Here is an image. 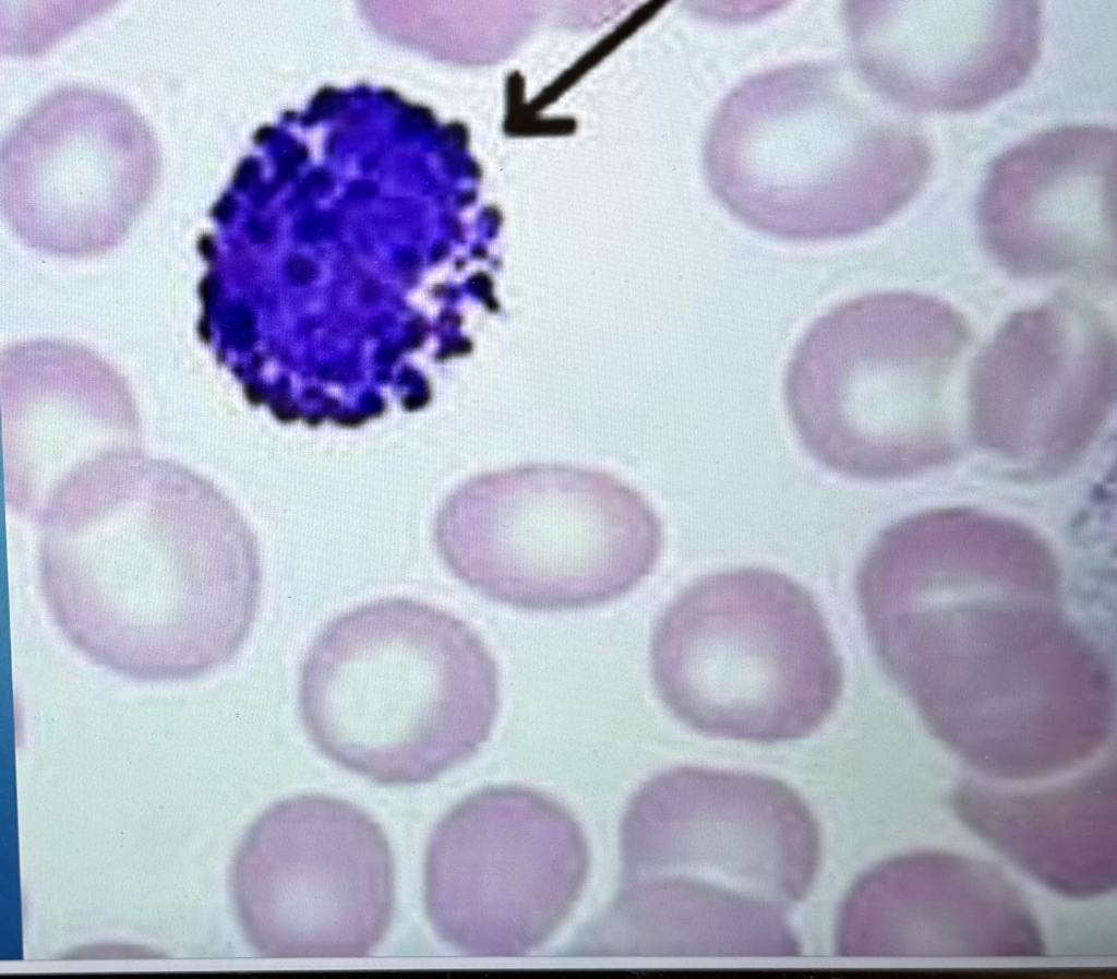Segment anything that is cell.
Returning <instances> with one entry per match:
<instances>
[{
    "instance_id": "7c38bea8",
    "label": "cell",
    "mask_w": 1117,
    "mask_h": 979,
    "mask_svg": "<svg viewBox=\"0 0 1117 979\" xmlns=\"http://www.w3.org/2000/svg\"><path fill=\"white\" fill-rule=\"evenodd\" d=\"M287 272L296 282L305 283L313 277L314 267L309 261L302 258H293L287 264Z\"/></svg>"
},
{
    "instance_id": "8992f818",
    "label": "cell",
    "mask_w": 1117,
    "mask_h": 979,
    "mask_svg": "<svg viewBox=\"0 0 1117 979\" xmlns=\"http://www.w3.org/2000/svg\"><path fill=\"white\" fill-rule=\"evenodd\" d=\"M584 840L566 812L520 787L472 793L435 827L424 864L428 918L470 955H516L542 943L577 898Z\"/></svg>"
},
{
    "instance_id": "52a82bcc",
    "label": "cell",
    "mask_w": 1117,
    "mask_h": 979,
    "mask_svg": "<svg viewBox=\"0 0 1117 979\" xmlns=\"http://www.w3.org/2000/svg\"><path fill=\"white\" fill-rule=\"evenodd\" d=\"M623 839L629 880L677 877L784 911L807 895L820 858L816 821L789 785L688 766L639 787Z\"/></svg>"
},
{
    "instance_id": "7a4b0ae2",
    "label": "cell",
    "mask_w": 1117,
    "mask_h": 979,
    "mask_svg": "<svg viewBox=\"0 0 1117 979\" xmlns=\"http://www.w3.org/2000/svg\"><path fill=\"white\" fill-rule=\"evenodd\" d=\"M650 670L660 700L684 725L755 743L814 733L843 689L813 595L761 568L717 572L680 593L656 623Z\"/></svg>"
},
{
    "instance_id": "9c48e42d",
    "label": "cell",
    "mask_w": 1117,
    "mask_h": 979,
    "mask_svg": "<svg viewBox=\"0 0 1117 979\" xmlns=\"http://www.w3.org/2000/svg\"><path fill=\"white\" fill-rule=\"evenodd\" d=\"M1115 375L1106 318L1060 295L1012 315L982 350L971 384L973 421L992 441L1079 444L1105 419Z\"/></svg>"
},
{
    "instance_id": "277c9868",
    "label": "cell",
    "mask_w": 1117,
    "mask_h": 979,
    "mask_svg": "<svg viewBox=\"0 0 1117 979\" xmlns=\"http://www.w3.org/2000/svg\"><path fill=\"white\" fill-rule=\"evenodd\" d=\"M969 342L950 307L909 292H874L817 318L795 345L784 401L806 451L861 479L912 468V439L941 438L947 381Z\"/></svg>"
},
{
    "instance_id": "ba28073f",
    "label": "cell",
    "mask_w": 1117,
    "mask_h": 979,
    "mask_svg": "<svg viewBox=\"0 0 1117 979\" xmlns=\"http://www.w3.org/2000/svg\"><path fill=\"white\" fill-rule=\"evenodd\" d=\"M1117 136L1105 126L1035 134L992 165L978 202L988 251L1013 274L1116 283Z\"/></svg>"
},
{
    "instance_id": "5b68a950",
    "label": "cell",
    "mask_w": 1117,
    "mask_h": 979,
    "mask_svg": "<svg viewBox=\"0 0 1117 979\" xmlns=\"http://www.w3.org/2000/svg\"><path fill=\"white\" fill-rule=\"evenodd\" d=\"M235 897L267 958H359L383 941L394 863L380 826L356 805L302 795L253 824L237 857Z\"/></svg>"
},
{
    "instance_id": "6da1fadb",
    "label": "cell",
    "mask_w": 1117,
    "mask_h": 979,
    "mask_svg": "<svg viewBox=\"0 0 1117 979\" xmlns=\"http://www.w3.org/2000/svg\"><path fill=\"white\" fill-rule=\"evenodd\" d=\"M500 705L496 662L463 620L409 598L372 601L320 631L299 711L327 759L376 784L432 781L472 756Z\"/></svg>"
},
{
    "instance_id": "8fae6325",
    "label": "cell",
    "mask_w": 1117,
    "mask_h": 979,
    "mask_svg": "<svg viewBox=\"0 0 1117 979\" xmlns=\"http://www.w3.org/2000/svg\"><path fill=\"white\" fill-rule=\"evenodd\" d=\"M780 909L678 879L633 881L604 916L614 954L791 957L801 952Z\"/></svg>"
},
{
    "instance_id": "3957f363",
    "label": "cell",
    "mask_w": 1117,
    "mask_h": 979,
    "mask_svg": "<svg viewBox=\"0 0 1117 979\" xmlns=\"http://www.w3.org/2000/svg\"><path fill=\"white\" fill-rule=\"evenodd\" d=\"M436 545L482 596L529 611L584 609L639 585L661 553L648 501L609 474L558 464L472 477L444 501Z\"/></svg>"
},
{
    "instance_id": "30bf717a",
    "label": "cell",
    "mask_w": 1117,
    "mask_h": 979,
    "mask_svg": "<svg viewBox=\"0 0 1117 979\" xmlns=\"http://www.w3.org/2000/svg\"><path fill=\"white\" fill-rule=\"evenodd\" d=\"M868 68L900 104L966 111L1016 88L1034 67L1042 16L1036 1H908L875 4Z\"/></svg>"
}]
</instances>
